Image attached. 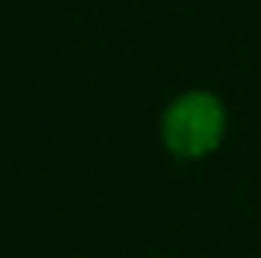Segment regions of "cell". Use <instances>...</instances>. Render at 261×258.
I'll return each instance as SVG.
<instances>
[{"instance_id": "6da1fadb", "label": "cell", "mask_w": 261, "mask_h": 258, "mask_svg": "<svg viewBox=\"0 0 261 258\" xmlns=\"http://www.w3.org/2000/svg\"><path fill=\"white\" fill-rule=\"evenodd\" d=\"M222 128H225L222 104L203 91H192L173 100L161 122L164 143L182 158H197L216 149L222 140Z\"/></svg>"}]
</instances>
